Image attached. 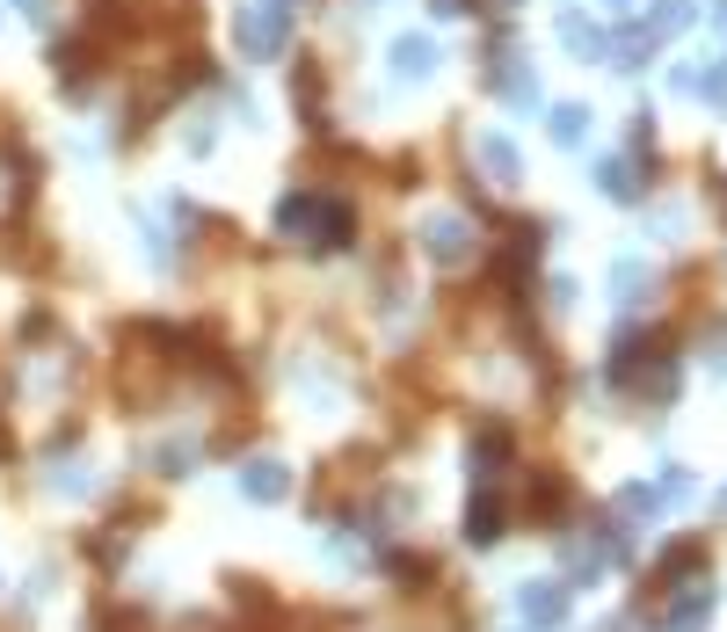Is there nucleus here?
I'll return each mask as SVG.
<instances>
[{
    "instance_id": "obj_11",
    "label": "nucleus",
    "mask_w": 727,
    "mask_h": 632,
    "mask_svg": "<svg viewBox=\"0 0 727 632\" xmlns=\"http://www.w3.org/2000/svg\"><path fill=\"white\" fill-rule=\"evenodd\" d=\"M436 66H444L436 37H400V44H393V74H400V80H430Z\"/></svg>"
},
{
    "instance_id": "obj_21",
    "label": "nucleus",
    "mask_w": 727,
    "mask_h": 632,
    "mask_svg": "<svg viewBox=\"0 0 727 632\" xmlns=\"http://www.w3.org/2000/svg\"><path fill=\"white\" fill-rule=\"evenodd\" d=\"M654 494H662V510H669V502H691V473H684V465H662V487H654Z\"/></svg>"
},
{
    "instance_id": "obj_4",
    "label": "nucleus",
    "mask_w": 727,
    "mask_h": 632,
    "mask_svg": "<svg viewBox=\"0 0 727 632\" xmlns=\"http://www.w3.org/2000/svg\"><path fill=\"white\" fill-rule=\"evenodd\" d=\"M414 241H422V255H430V262H444V269H465L473 255H481V233H473L459 211H436V219H422V233H414Z\"/></svg>"
},
{
    "instance_id": "obj_26",
    "label": "nucleus",
    "mask_w": 727,
    "mask_h": 632,
    "mask_svg": "<svg viewBox=\"0 0 727 632\" xmlns=\"http://www.w3.org/2000/svg\"><path fill=\"white\" fill-rule=\"evenodd\" d=\"M713 23H720V29H727V0H713Z\"/></svg>"
},
{
    "instance_id": "obj_10",
    "label": "nucleus",
    "mask_w": 727,
    "mask_h": 632,
    "mask_svg": "<svg viewBox=\"0 0 727 632\" xmlns=\"http://www.w3.org/2000/svg\"><path fill=\"white\" fill-rule=\"evenodd\" d=\"M487 80H495V95H502L509 109H538V74H532V66H516V59H495V74H487Z\"/></svg>"
},
{
    "instance_id": "obj_23",
    "label": "nucleus",
    "mask_w": 727,
    "mask_h": 632,
    "mask_svg": "<svg viewBox=\"0 0 727 632\" xmlns=\"http://www.w3.org/2000/svg\"><path fill=\"white\" fill-rule=\"evenodd\" d=\"M44 487H59V494H88V473H80V465H51Z\"/></svg>"
},
{
    "instance_id": "obj_16",
    "label": "nucleus",
    "mask_w": 727,
    "mask_h": 632,
    "mask_svg": "<svg viewBox=\"0 0 727 632\" xmlns=\"http://www.w3.org/2000/svg\"><path fill=\"white\" fill-rule=\"evenodd\" d=\"M699 567H705V538H677L654 575H662V582H684V575H699Z\"/></svg>"
},
{
    "instance_id": "obj_18",
    "label": "nucleus",
    "mask_w": 727,
    "mask_h": 632,
    "mask_svg": "<svg viewBox=\"0 0 727 632\" xmlns=\"http://www.w3.org/2000/svg\"><path fill=\"white\" fill-rule=\"evenodd\" d=\"M611 298H618V306H648V262H618L611 269Z\"/></svg>"
},
{
    "instance_id": "obj_1",
    "label": "nucleus",
    "mask_w": 727,
    "mask_h": 632,
    "mask_svg": "<svg viewBox=\"0 0 727 632\" xmlns=\"http://www.w3.org/2000/svg\"><path fill=\"white\" fill-rule=\"evenodd\" d=\"M604 378L640 392V400H677V357L662 335H618L604 357Z\"/></svg>"
},
{
    "instance_id": "obj_6",
    "label": "nucleus",
    "mask_w": 727,
    "mask_h": 632,
    "mask_svg": "<svg viewBox=\"0 0 727 632\" xmlns=\"http://www.w3.org/2000/svg\"><path fill=\"white\" fill-rule=\"evenodd\" d=\"M713 604H720V589H713V582H705V575H699V582L684 589L677 604L662 610V625H669V632H705V618H713Z\"/></svg>"
},
{
    "instance_id": "obj_20",
    "label": "nucleus",
    "mask_w": 727,
    "mask_h": 632,
    "mask_svg": "<svg viewBox=\"0 0 727 632\" xmlns=\"http://www.w3.org/2000/svg\"><path fill=\"white\" fill-rule=\"evenodd\" d=\"M648 51H654V37H648V29H618L604 59H611V66H626V74H633V66H648Z\"/></svg>"
},
{
    "instance_id": "obj_2",
    "label": "nucleus",
    "mask_w": 727,
    "mask_h": 632,
    "mask_svg": "<svg viewBox=\"0 0 727 632\" xmlns=\"http://www.w3.org/2000/svg\"><path fill=\"white\" fill-rule=\"evenodd\" d=\"M349 225H357V211H349L342 196L291 190L284 204H277V233H284V241H306V247H349Z\"/></svg>"
},
{
    "instance_id": "obj_17",
    "label": "nucleus",
    "mask_w": 727,
    "mask_h": 632,
    "mask_svg": "<svg viewBox=\"0 0 727 632\" xmlns=\"http://www.w3.org/2000/svg\"><path fill=\"white\" fill-rule=\"evenodd\" d=\"M532 516H546V524L567 516V480H560V473H538L532 480Z\"/></svg>"
},
{
    "instance_id": "obj_22",
    "label": "nucleus",
    "mask_w": 727,
    "mask_h": 632,
    "mask_svg": "<svg viewBox=\"0 0 727 632\" xmlns=\"http://www.w3.org/2000/svg\"><path fill=\"white\" fill-rule=\"evenodd\" d=\"M161 473H196V443H161Z\"/></svg>"
},
{
    "instance_id": "obj_15",
    "label": "nucleus",
    "mask_w": 727,
    "mask_h": 632,
    "mask_svg": "<svg viewBox=\"0 0 727 632\" xmlns=\"http://www.w3.org/2000/svg\"><path fill=\"white\" fill-rule=\"evenodd\" d=\"M560 44L582 51V59H604V51H611V29H597L589 15H560Z\"/></svg>"
},
{
    "instance_id": "obj_13",
    "label": "nucleus",
    "mask_w": 727,
    "mask_h": 632,
    "mask_svg": "<svg viewBox=\"0 0 727 632\" xmlns=\"http://www.w3.org/2000/svg\"><path fill=\"white\" fill-rule=\"evenodd\" d=\"M691 15H699V0H654L648 15H640V29H648L654 44H662V37H677V29H691Z\"/></svg>"
},
{
    "instance_id": "obj_14",
    "label": "nucleus",
    "mask_w": 727,
    "mask_h": 632,
    "mask_svg": "<svg viewBox=\"0 0 727 632\" xmlns=\"http://www.w3.org/2000/svg\"><path fill=\"white\" fill-rule=\"evenodd\" d=\"M677 88L684 95H705V102H727V51L713 66H677Z\"/></svg>"
},
{
    "instance_id": "obj_19",
    "label": "nucleus",
    "mask_w": 727,
    "mask_h": 632,
    "mask_svg": "<svg viewBox=\"0 0 727 632\" xmlns=\"http://www.w3.org/2000/svg\"><path fill=\"white\" fill-rule=\"evenodd\" d=\"M546 131H553V146H582V139H589V109H582V102H560L553 117H546Z\"/></svg>"
},
{
    "instance_id": "obj_8",
    "label": "nucleus",
    "mask_w": 727,
    "mask_h": 632,
    "mask_svg": "<svg viewBox=\"0 0 727 632\" xmlns=\"http://www.w3.org/2000/svg\"><path fill=\"white\" fill-rule=\"evenodd\" d=\"M516 610H524L532 625L553 632L560 618H567V582H524V589H516Z\"/></svg>"
},
{
    "instance_id": "obj_25",
    "label": "nucleus",
    "mask_w": 727,
    "mask_h": 632,
    "mask_svg": "<svg viewBox=\"0 0 727 632\" xmlns=\"http://www.w3.org/2000/svg\"><path fill=\"white\" fill-rule=\"evenodd\" d=\"M23 15H29V23H44L51 8H44V0H23Z\"/></svg>"
},
{
    "instance_id": "obj_3",
    "label": "nucleus",
    "mask_w": 727,
    "mask_h": 632,
    "mask_svg": "<svg viewBox=\"0 0 727 632\" xmlns=\"http://www.w3.org/2000/svg\"><path fill=\"white\" fill-rule=\"evenodd\" d=\"M233 37H241L247 59H277V51L291 44V15H284V0H255V8H241V15H233Z\"/></svg>"
},
{
    "instance_id": "obj_5",
    "label": "nucleus",
    "mask_w": 727,
    "mask_h": 632,
    "mask_svg": "<svg viewBox=\"0 0 727 632\" xmlns=\"http://www.w3.org/2000/svg\"><path fill=\"white\" fill-rule=\"evenodd\" d=\"M597 190H604L611 204H640V196H648L640 160H633V153H604V160H597Z\"/></svg>"
},
{
    "instance_id": "obj_7",
    "label": "nucleus",
    "mask_w": 727,
    "mask_h": 632,
    "mask_svg": "<svg viewBox=\"0 0 727 632\" xmlns=\"http://www.w3.org/2000/svg\"><path fill=\"white\" fill-rule=\"evenodd\" d=\"M473 160H481L487 182H502V190H516V182H524V160H516V146H509L502 131H481V139H473Z\"/></svg>"
},
{
    "instance_id": "obj_9",
    "label": "nucleus",
    "mask_w": 727,
    "mask_h": 632,
    "mask_svg": "<svg viewBox=\"0 0 727 632\" xmlns=\"http://www.w3.org/2000/svg\"><path fill=\"white\" fill-rule=\"evenodd\" d=\"M241 494H247V502H284V494H291V465L247 459V465H241Z\"/></svg>"
},
{
    "instance_id": "obj_27",
    "label": "nucleus",
    "mask_w": 727,
    "mask_h": 632,
    "mask_svg": "<svg viewBox=\"0 0 727 632\" xmlns=\"http://www.w3.org/2000/svg\"><path fill=\"white\" fill-rule=\"evenodd\" d=\"M611 8H633V0H611Z\"/></svg>"
},
{
    "instance_id": "obj_12",
    "label": "nucleus",
    "mask_w": 727,
    "mask_h": 632,
    "mask_svg": "<svg viewBox=\"0 0 727 632\" xmlns=\"http://www.w3.org/2000/svg\"><path fill=\"white\" fill-rule=\"evenodd\" d=\"M459 531H465V545H481V553H487V545L502 538V502H495V494H473V502H465V524H459Z\"/></svg>"
},
{
    "instance_id": "obj_24",
    "label": "nucleus",
    "mask_w": 727,
    "mask_h": 632,
    "mask_svg": "<svg viewBox=\"0 0 727 632\" xmlns=\"http://www.w3.org/2000/svg\"><path fill=\"white\" fill-rule=\"evenodd\" d=\"M436 15H465V8H473V0H430Z\"/></svg>"
}]
</instances>
